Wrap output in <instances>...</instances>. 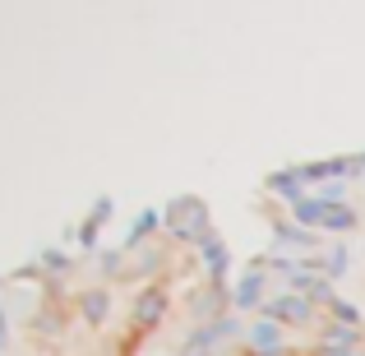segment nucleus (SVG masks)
Returning a JSON list of instances; mask_svg holds the SVG:
<instances>
[]
</instances>
